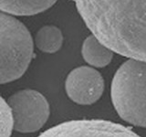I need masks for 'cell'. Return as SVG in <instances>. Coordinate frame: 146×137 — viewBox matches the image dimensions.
<instances>
[{"instance_id":"9","label":"cell","mask_w":146,"mask_h":137,"mask_svg":"<svg viewBox=\"0 0 146 137\" xmlns=\"http://www.w3.org/2000/svg\"><path fill=\"white\" fill-rule=\"evenodd\" d=\"M35 45L40 51L53 54L61 49L63 44V34L56 26H44L36 33Z\"/></svg>"},{"instance_id":"5","label":"cell","mask_w":146,"mask_h":137,"mask_svg":"<svg viewBox=\"0 0 146 137\" xmlns=\"http://www.w3.org/2000/svg\"><path fill=\"white\" fill-rule=\"evenodd\" d=\"M38 137H141L120 123L100 119H81L59 123Z\"/></svg>"},{"instance_id":"8","label":"cell","mask_w":146,"mask_h":137,"mask_svg":"<svg viewBox=\"0 0 146 137\" xmlns=\"http://www.w3.org/2000/svg\"><path fill=\"white\" fill-rule=\"evenodd\" d=\"M58 0H0V8L12 16H33L46 11Z\"/></svg>"},{"instance_id":"3","label":"cell","mask_w":146,"mask_h":137,"mask_svg":"<svg viewBox=\"0 0 146 137\" xmlns=\"http://www.w3.org/2000/svg\"><path fill=\"white\" fill-rule=\"evenodd\" d=\"M34 40L27 27L9 14H0V83L24 75L34 58Z\"/></svg>"},{"instance_id":"1","label":"cell","mask_w":146,"mask_h":137,"mask_svg":"<svg viewBox=\"0 0 146 137\" xmlns=\"http://www.w3.org/2000/svg\"><path fill=\"white\" fill-rule=\"evenodd\" d=\"M86 26L113 52L146 61V0H71Z\"/></svg>"},{"instance_id":"4","label":"cell","mask_w":146,"mask_h":137,"mask_svg":"<svg viewBox=\"0 0 146 137\" xmlns=\"http://www.w3.org/2000/svg\"><path fill=\"white\" fill-rule=\"evenodd\" d=\"M14 119L15 131L29 134L39 131L50 114L48 100L39 91L26 89L18 90L7 99Z\"/></svg>"},{"instance_id":"7","label":"cell","mask_w":146,"mask_h":137,"mask_svg":"<svg viewBox=\"0 0 146 137\" xmlns=\"http://www.w3.org/2000/svg\"><path fill=\"white\" fill-rule=\"evenodd\" d=\"M84 61L94 68H104L111 63L113 51L93 34L87 37L81 47Z\"/></svg>"},{"instance_id":"10","label":"cell","mask_w":146,"mask_h":137,"mask_svg":"<svg viewBox=\"0 0 146 137\" xmlns=\"http://www.w3.org/2000/svg\"><path fill=\"white\" fill-rule=\"evenodd\" d=\"M0 137H10L13 130H15V119L12 110L3 97L0 106Z\"/></svg>"},{"instance_id":"6","label":"cell","mask_w":146,"mask_h":137,"mask_svg":"<svg viewBox=\"0 0 146 137\" xmlns=\"http://www.w3.org/2000/svg\"><path fill=\"white\" fill-rule=\"evenodd\" d=\"M104 80L95 68L80 66L72 70L66 79L65 90L73 102L80 105H91L102 97L104 91Z\"/></svg>"},{"instance_id":"2","label":"cell","mask_w":146,"mask_h":137,"mask_svg":"<svg viewBox=\"0 0 146 137\" xmlns=\"http://www.w3.org/2000/svg\"><path fill=\"white\" fill-rule=\"evenodd\" d=\"M111 100L123 121L146 128V61L129 59L113 76Z\"/></svg>"}]
</instances>
